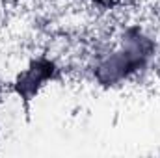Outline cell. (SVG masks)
I'll return each instance as SVG.
<instances>
[{"mask_svg":"<svg viewBox=\"0 0 160 158\" xmlns=\"http://www.w3.org/2000/svg\"><path fill=\"white\" fill-rule=\"evenodd\" d=\"M153 54V43L138 30H128L121 45L104 56L95 69V75L101 84H118L123 78L130 77L134 71L142 69L149 56Z\"/></svg>","mask_w":160,"mask_h":158,"instance_id":"1","label":"cell"},{"mask_svg":"<svg viewBox=\"0 0 160 158\" xmlns=\"http://www.w3.org/2000/svg\"><path fill=\"white\" fill-rule=\"evenodd\" d=\"M58 77V67L54 65V62H50L48 58H38L30 63V67L26 71H22L19 75V78L15 82V91L19 93V97L24 102H30L41 87L54 80Z\"/></svg>","mask_w":160,"mask_h":158,"instance_id":"2","label":"cell"},{"mask_svg":"<svg viewBox=\"0 0 160 158\" xmlns=\"http://www.w3.org/2000/svg\"><path fill=\"white\" fill-rule=\"evenodd\" d=\"M91 2H95V4H99L102 7H114L118 0H91Z\"/></svg>","mask_w":160,"mask_h":158,"instance_id":"3","label":"cell"}]
</instances>
